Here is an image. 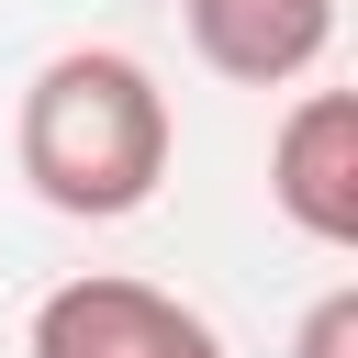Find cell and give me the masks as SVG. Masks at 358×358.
Segmentation results:
<instances>
[{
	"mask_svg": "<svg viewBox=\"0 0 358 358\" xmlns=\"http://www.w3.org/2000/svg\"><path fill=\"white\" fill-rule=\"evenodd\" d=\"M22 179L45 213H78V224H123L157 201L168 179V90L145 78V56L123 45H67L34 67L22 90Z\"/></svg>",
	"mask_w": 358,
	"mask_h": 358,
	"instance_id": "6da1fadb",
	"label": "cell"
},
{
	"mask_svg": "<svg viewBox=\"0 0 358 358\" xmlns=\"http://www.w3.org/2000/svg\"><path fill=\"white\" fill-rule=\"evenodd\" d=\"M34 358H224V336L179 291L90 268V280H56L34 302Z\"/></svg>",
	"mask_w": 358,
	"mask_h": 358,
	"instance_id": "7a4b0ae2",
	"label": "cell"
},
{
	"mask_svg": "<svg viewBox=\"0 0 358 358\" xmlns=\"http://www.w3.org/2000/svg\"><path fill=\"white\" fill-rule=\"evenodd\" d=\"M268 201L313 235V246H358V101L347 90H302L280 145H268Z\"/></svg>",
	"mask_w": 358,
	"mask_h": 358,
	"instance_id": "3957f363",
	"label": "cell"
},
{
	"mask_svg": "<svg viewBox=\"0 0 358 358\" xmlns=\"http://www.w3.org/2000/svg\"><path fill=\"white\" fill-rule=\"evenodd\" d=\"M179 11H190L201 67L235 90H291L336 45V0H179Z\"/></svg>",
	"mask_w": 358,
	"mask_h": 358,
	"instance_id": "277c9868",
	"label": "cell"
},
{
	"mask_svg": "<svg viewBox=\"0 0 358 358\" xmlns=\"http://www.w3.org/2000/svg\"><path fill=\"white\" fill-rule=\"evenodd\" d=\"M291 358H358V291H324L313 313H302V347Z\"/></svg>",
	"mask_w": 358,
	"mask_h": 358,
	"instance_id": "5b68a950",
	"label": "cell"
}]
</instances>
